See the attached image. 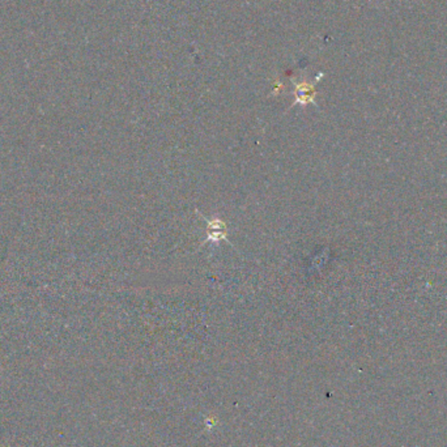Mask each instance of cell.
<instances>
[{
	"label": "cell",
	"mask_w": 447,
	"mask_h": 447,
	"mask_svg": "<svg viewBox=\"0 0 447 447\" xmlns=\"http://www.w3.org/2000/svg\"><path fill=\"white\" fill-rule=\"evenodd\" d=\"M198 216L207 222L206 225V238L201 242V246H206L207 244H215L219 245L221 242H227L232 247V242L228 239V224L220 218H213V219H207L206 216H203L199 210H196Z\"/></svg>",
	"instance_id": "1"
},
{
	"label": "cell",
	"mask_w": 447,
	"mask_h": 447,
	"mask_svg": "<svg viewBox=\"0 0 447 447\" xmlns=\"http://www.w3.org/2000/svg\"><path fill=\"white\" fill-rule=\"evenodd\" d=\"M320 76H323V75L320 73V77H317L315 82H313L292 80L294 101H293L291 109L294 108L296 105L305 108L309 103L314 105L315 108H318V103L315 101V96H317V84L320 82Z\"/></svg>",
	"instance_id": "2"
}]
</instances>
